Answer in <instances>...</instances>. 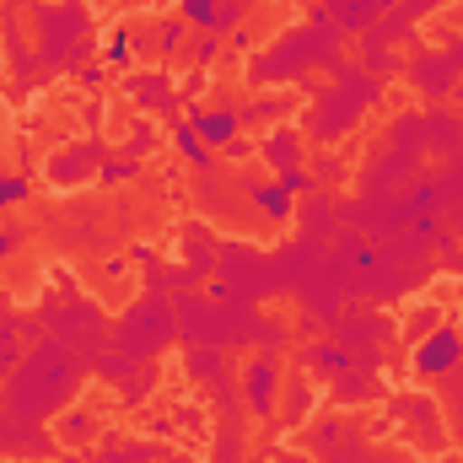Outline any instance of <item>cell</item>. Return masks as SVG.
<instances>
[{
    "label": "cell",
    "instance_id": "1",
    "mask_svg": "<svg viewBox=\"0 0 463 463\" xmlns=\"http://www.w3.org/2000/svg\"><path fill=\"white\" fill-rule=\"evenodd\" d=\"M463 361V335L458 329H448V324H437L420 350H415V372H426V377H442V372H453Z\"/></svg>",
    "mask_w": 463,
    "mask_h": 463
},
{
    "label": "cell",
    "instance_id": "2",
    "mask_svg": "<svg viewBox=\"0 0 463 463\" xmlns=\"http://www.w3.org/2000/svg\"><path fill=\"white\" fill-rule=\"evenodd\" d=\"M275 388H280V366L269 355H253L248 361V410L253 415H269L275 410Z\"/></svg>",
    "mask_w": 463,
    "mask_h": 463
},
{
    "label": "cell",
    "instance_id": "3",
    "mask_svg": "<svg viewBox=\"0 0 463 463\" xmlns=\"http://www.w3.org/2000/svg\"><path fill=\"white\" fill-rule=\"evenodd\" d=\"M259 156H264V167H269V173H286V167H297V156H302V140H297V129H269V135L259 140Z\"/></svg>",
    "mask_w": 463,
    "mask_h": 463
},
{
    "label": "cell",
    "instance_id": "4",
    "mask_svg": "<svg viewBox=\"0 0 463 463\" xmlns=\"http://www.w3.org/2000/svg\"><path fill=\"white\" fill-rule=\"evenodd\" d=\"M189 124L200 129L205 146H232L237 129H242V114H232V109H211V114H189Z\"/></svg>",
    "mask_w": 463,
    "mask_h": 463
},
{
    "label": "cell",
    "instance_id": "5",
    "mask_svg": "<svg viewBox=\"0 0 463 463\" xmlns=\"http://www.w3.org/2000/svg\"><path fill=\"white\" fill-rule=\"evenodd\" d=\"M173 146H178V156H184L189 167H211V162H216V151L200 140V129H194V124H178V129H173Z\"/></svg>",
    "mask_w": 463,
    "mask_h": 463
},
{
    "label": "cell",
    "instance_id": "6",
    "mask_svg": "<svg viewBox=\"0 0 463 463\" xmlns=\"http://www.w3.org/2000/svg\"><path fill=\"white\" fill-rule=\"evenodd\" d=\"M248 194H253V205H259L269 222H286V216H291V194H286L275 178H269V184H248Z\"/></svg>",
    "mask_w": 463,
    "mask_h": 463
},
{
    "label": "cell",
    "instance_id": "7",
    "mask_svg": "<svg viewBox=\"0 0 463 463\" xmlns=\"http://www.w3.org/2000/svg\"><path fill=\"white\" fill-rule=\"evenodd\" d=\"M178 16L200 33H216V16H222V0H178Z\"/></svg>",
    "mask_w": 463,
    "mask_h": 463
},
{
    "label": "cell",
    "instance_id": "8",
    "mask_svg": "<svg viewBox=\"0 0 463 463\" xmlns=\"http://www.w3.org/2000/svg\"><path fill=\"white\" fill-rule=\"evenodd\" d=\"M92 156H98V146H87V151H76V156H54V162H49V178H54V184H71V178L87 173Z\"/></svg>",
    "mask_w": 463,
    "mask_h": 463
},
{
    "label": "cell",
    "instance_id": "9",
    "mask_svg": "<svg viewBox=\"0 0 463 463\" xmlns=\"http://www.w3.org/2000/svg\"><path fill=\"white\" fill-rule=\"evenodd\" d=\"M307 361H313V372H324V377H329V372H345V366H350V355L340 345H318Z\"/></svg>",
    "mask_w": 463,
    "mask_h": 463
},
{
    "label": "cell",
    "instance_id": "10",
    "mask_svg": "<svg viewBox=\"0 0 463 463\" xmlns=\"http://www.w3.org/2000/svg\"><path fill=\"white\" fill-rule=\"evenodd\" d=\"M184 27H189V22H184V16H167V27H162V38H156V49H162V54H167V60H173V54H178V43H184Z\"/></svg>",
    "mask_w": 463,
    "mask_h": 463
},
{
    "label": "cell",
    "instance_id": "11",
    "mask_svg": "<svg viewBox=\"0 0 463 463\" xmlns=\"http://www.w3.org/2000/svg\"><path fill=\"white\" fill-rule=\"evenodd\" d=\"M275 184H280V189H286V194H291V200H297V194H307V189H313V178H307V173H302V167H286V173H275Z\"/></svg>",
    "mask_w": 463,
    "mask_h": 463
},
{
    "label": "cell",
    "instance_id": "12",
    "mask_svg": "<svg viewBox=\"0 0 463 463\" xmlns=\"http://www.w3.org/2000/svg\"><path fill=\"white\" fill-rule=\"evenodd\" d=\"M216 54H222V33H205V38L194 43V65H200V71L216 65Z\"/></svg>",
    "mask_w": 463,
    "mask_h": 463
},
{
    "label": "cell",
    "instance_id": "13",
    "mask_svg": "<svg viewBox=\"0 0 463 463\" xmlns=\"http://www.w3.org/2000/svg\"><path fill=\"white\" fill-rule=\"evenodd\" d=\"M135 173H140L135 162H103V167H98V178H103V184H124V178H135Z\"/></svg>",
    "mask_w": 463,
    "mask_h": 463
},
{
    "label": "cell",
    "instance_id": "14",
    "mask_svg": "<svg viewBox=\"0 0 463 463\" xmlns=\"http://www.w3.org/2000/svg\"><path fill=\"white\" fill-rule=\"evenodd\" d=\"M151 146H156V129H151V124H135V129H129V151H135V156H146Z\"/></svg>",
    "mask_w": 463,
    "mask_h": 463
},
{
    "label": "cell",
    "instance_id": "15",
    "mask_svg": "<svg viewBox=\"0 0 463 463\" xmlns=\"http://www.w3.org/2000/svg\"><path fill=\"white\" fill-rule=\"evenodd\" d=\"M162 92H167V81H162V76H146V81H135V98H146V103H156ZM156 109H162V103H156Z\"/></svg>",
    "mask_w": 463,
    "mask_h": 463
},
{
    "label": "cell",
    "instance_id": "16",
    "mask_svg": "<svg viewBox=\"0 0 463 463\" xmlns=\"http://www.w3.org/2000/svg\"><path fill=\"white\" fill-rule=\"evenodd\" d=\"M109 65H129V33H124V27L109 38Z\"/></svg>",
    "mask_w": 463,
    "mask_h": 463
},
{
    "label": "cell",
    "instance_id": "17",
    "mask_svg": "<svg viewBox=\"0 0 463 463\" xmlns=\"http://www.w3.org/2000/svg\"><path fill=\"white\" fill-rule=\"evenodd\" d=\"M27 194H33V184H27V178H22V173H16V178H11V205H22V200H27Z\"/></svg>",
    "mask_w": 463,
    "mask_h": 463
},
{
    "label": "cell",
    "instance_id": "18",
    "mask_svg": "<svg viewBox=\"0 0 463 463\" xmlns=\"http://www.w3.org/2000/svg\"><path fill=\"white\" fill-rule=\"evenodd\" d=\"M415 329H426V335H431V329H437V307H420V313H415Z\"/></svg>",
    "mask_w": 463,
    "mask_h": 463
},
{
    "label": "cell",
    "instance_id": "19",
    "mask_svg": "<svg viewBox=\"0 0 463 463\" xmlns=\"http://www.w3.org/2000/svg\"><path fill=\"white\" fill-rule=\"evenodd\" d=\"M5 205H11V173L0 167V216H5Z\"/></svg>",
    "mask_w": 463,
    "mask_h": 463
},
{
    "label": "cell",
    "instance_id": "20",
    "mask_svg": "<svg viewBox=\"0 0 463 463\" xmlns=\"http://www.w3.org/2000/svg\"><path fill=\"white\" fill-rule=\"evenodd\" d=\"M11 242H16V237H11V232H0V259L11 253Z\"/></svg>",
    "mask_w": 463,
    "mask_h": 463
},
{
    "label": "cell",
    "instance_id": "21",
    "mask_svg": "<svg viewBox=\"0 0 463 463\" xmlns=\"http://www.w3.org/2000/svg\"><path fill=\"white\" fill-rule=\"evenodd\" d=\"M0 372H5V355H0Z\"/></svg>",
    "mask_w": 463,
    "mask_h": 463
},
{
    "label": "cell",
    "instance_id": "22",
    "mask_svg": "<svg viewBox=\"0 0 463 463\" xmlns=\"http://www.w3.org/2000/svg\"><path fill=\"white\" fill-rule=\"evenodd\" d=\"M0 5H5V0H0Z\"/></svg>",
    "mask_w": 463,
    "mask_h": 463
}]
</instances>
